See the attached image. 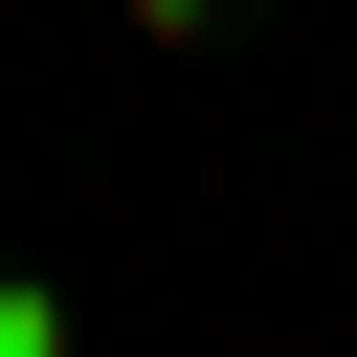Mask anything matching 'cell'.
<instances>
[{
    "label": "cell",
    "mask_w": 357,
    "mask_h": 357,
    "mask_svg": "<svg viewBox=\"0 0 357 357\" xmlns=\"http://www.w3.org/2000/svg\"><path fill=\"white\" fill-rule=\"evenodd\" d=\"M45 335H67V312H45V290H0V357H45Z\"/></svg>",
    "instance_id": "cell-1"
}]
</instances>
